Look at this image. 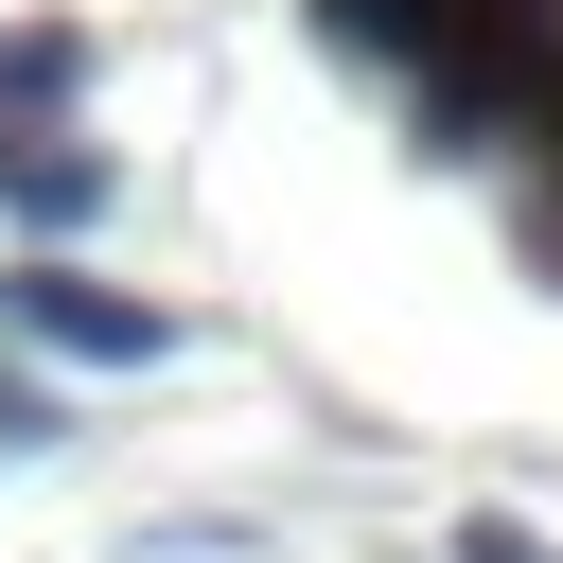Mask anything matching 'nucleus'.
I'll use <instances>...</instances> for the list:
<instances>
[{"instance_id": "f257e3e1", "label": "nucleus", "mask_w": 563, "mask_h": 563, "mask_svg": "<svg viewBox=\"0 0 563 563\" xmlns=\"http://www.w3.org/2000/svg\"><path fill=\"white\" fill-rule=\"evenodd\" d=\"M0 317H18L53 369H158V352H176V317H158V299H123V282H88L70 246H35V264L0 282Z\"/></svg>"}, {"instance_id": "f03ea898", "label": "nucleus", "mask_w": 563, "mask_h": 563, "mask_svg": "<svg viewBox=\"0 0 563 563\" xmlns=\"http://www.w3.org/2000/svg\"><path fill=\"white\" fill-rule=\"evenodd\" d=\"M0 211H18L35 246H88V229H106V141H70V106H53V123H0Z\"/></svg>"}, {"instance_id": "7ed1b4c3", "label": "nucleus", "mask_w": 563, "mask_h": 563, "mask_svg": "<svg viewBox=\"0 0 563 563\" xmlns=\"http://www.w3.org/2000/svg\"><path fill=\"white\" fill-rule=\"evenodd\" d=\"M299 18H317V53H352V70H422L475 0H299Z\"/></svg>"}, {"instance_id": "20e7f679", "label": "nucleus", "mask_w": 563, "mask_h": 563, "mask_svg": "<svg viewBox=\"0 0 563 563\" xmlns=\"http://www.w3.org/2000/svg\"><path fill=\"white\" fill-rule=\"evenodd\" d=\"M88 106V18H0V123Z\"/></svg>"}, {"instance_id": "39448f33", "label": "nucleus", "mask_w": 563, "mask_h": 563, "mask_svg": "<svg viewBox=\"0 0 563 563\" xmlns=\"http://www.w3.org/2000/svg\"><path fill=\"white\" fill-rule=\"evenodd\" d=\"M440 563H545V545H528V528H510V510H475V528H457V545H440Z\"/></svg>"}]
</instances>
